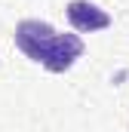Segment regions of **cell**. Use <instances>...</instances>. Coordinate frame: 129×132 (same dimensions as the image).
<instances>
[{
	"label": "cell",
	"mask_w": 129,
	"mask_h": 132,
	"mask_svg": "<svg viewBox=\"0 0 129 132\" xmlns=\"http://www.w3.org/2000/svg\"><path fill=\"white\" fill-rule=\"evenodd\" d=\"M15 43L31 62L43 65L49 74L71 71L74 62L83 55V40L77 34H59L52 25H46L40 19L19 22L15 25Z\"/></svg>",
	"instance_id": "1"
},
{
	"label": "cell",
	"mask_w": 129,
	"mask_h": 132,
	"mask_svg": "<svg viewBox=\"0 0 129 132\" xmlns=\"http://www.w3.org/2000/svg\"><path fill=\"white\" fill-rule=\"evenodd\" d=\"M68 22H71L77 31L92 34V31H104V28L111 25V15H108L101 6L89 3V0H71V3H68Z\"/></svg>",
	"instance_id": "2"
}]
</instances>
